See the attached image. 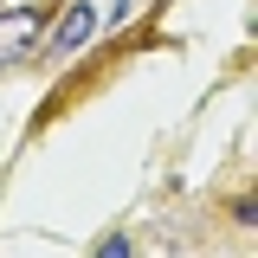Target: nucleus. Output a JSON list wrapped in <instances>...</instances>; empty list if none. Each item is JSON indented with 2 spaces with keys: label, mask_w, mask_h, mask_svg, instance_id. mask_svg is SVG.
I'll use <instances>...</instances> for the list:
<instances>
[{
  "label": "nucleus",
  "mask_w": 258,
  "mask_h": 258,
  "mask_svg": "<svg viewBox=\"0 0 258 258\" xmlns=\"http://www.w3.org/2000/svg\"><path fill=\"white\" fill-rule=\"evenodd\" d=\"M97 258H129V239H103V252Z\"/></svg>",
  "instance_id": "3"
},
{
  "label": "nucleus",
  "mask_w": 258,
  "mask_h": 258,
  "mask_svg": "<svg viewBox=\"0 0 258 258\" xmlns=\"http://www.w3.org/2000/svg\"><path fill=\"white\" fill-rule=\"evenodd\" d=\"M32 45H39V13H26V7L0 13V64H20Z\"/></svg>",
  "instance_id": "1"
},
{
  "label": "nucleus",
  "mask_w": 258,
  "mask_h": 258,
  "mask_svg": "<svg viewBox=\"0 0 258 258\" xmlns=\"http://www.w3.org/2000/svg\"><path fill=\"white\" fill-rule=\"evenodd\" d=\"M91 7H64V26H58V52H78L84 39H91Z\"/></svg>",
  "instance_id": "2"
}]
</instances>
